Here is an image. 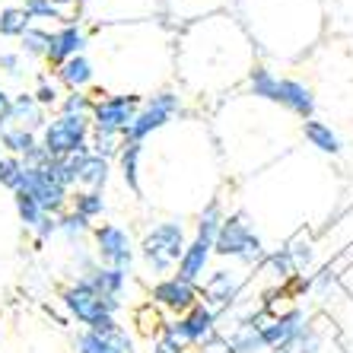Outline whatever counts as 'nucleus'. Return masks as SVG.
Here are the masks:
<instances>
[{"instance_id":"12","label":"nucleus","mask_w":353,"mask_h":353,"mask_svg":"<svg viewBox=\"0 0 353 353\" xmlns=\"http://www.w3.org/2000/svg\"><path fill=\"white\" fill-rule=\"evenodd\" d=\"M90 245L99 264L118 268V271H134L137 242H134V236L124 226H118V223H99V226H92Z\"/></svg>"},{"instance_id":"46","label":"nucleus","mask_w":353,"mask_h":353,"mask_svg":"<svg viewBox=\"0 0 353 353\" xmlns=\"http://www.w3.org/2000/svg\"><path fill=\"white\" fill-rule=\"evenodd\" d=\"M214 350H223V344H216V347H210V350H194V353H214Z\"/></svg>"},{"instance_id":"25","label":"nucleus","mask_w":353,"mask_h":353,"mask_svg":"<svg viewBox=\"0 0 353 353\" xmlns=\"http://www.w3.org/2000/svg\"><path fill=\"white\" fill-rule=\"evenodd\" d=\"M77 280H86L90 287H96L99 293L112 296V299H121L124 303V293L131 287V271H118V268H105V264H96L90 274H83Z\"/></svg>"},{"instance_id":"16","label":"nucleus","mask_w":353,"mask_h":353,"mask_svg":"<svg viewBox=\"0 0 353 353\" xmlns=\"http://www.w3.org/2000/svg\"><path fill=\"white\" fill-rule=\"evenodd\" d=\"M147 303H153L163 315L179 319V315L188 312L191 305L201 303V287H197V283H188V280L179 277V274H165V277L153 280Z\"/></svg>"},{"instance_id":"9","label":"nucleus","mask_w":353,"mask_h":353,"mask_svg":"<svg viewBox=\"0 0 353 353\" xmlns=\"http://www.w3.org/2000/svg\"><path fill=\"white\" fill-rule=\"evenodd\" d=\"M92 137V124L90 118L80 115H48L45 128L39 131V143L51 159H64L74 153H86Z\"/></svg>"},{"instance_id":"6","label":"nucleus","mask_w":353,"mask_h":353,"mask_svg":"<svg viewBox=\"0 0 353 353\" xmlns=\"http://www.w3.org/2000/svg\"><path fill=\"white\" fill-rule=\"evenodd\" d=\"M185 112H188V99H185V92H181L179 86H165V90L150 92V96L140 102L137 115H134L124 140L147 143V140H153L157 134H163L165 128H172V121L185 118Z\"/></svg>"},{"instance_id":"45","label":"nucleus","mask_w":353,"mask_h":353,"mask_svg":"<svg viewBox=\"0 0 353 353\" xmlns=\"http://www.w3.org/2000/svg\"><path fill=\"white\" fill-rule=\"evenodd\" d=\"M54 3H58L61 10H67V13H80V10L86 7L90 0H54Z\"/></svg>"},{"instance_id":"4","label":"nucleus","mask_w":353,"mask_h":353,"mask_svg":"<svg viewBox=\"0 0 353 353\" xmlns=\"http://www.w3.org/2000/svg\"><path fill=\"white\" fill-rule=\"evenodd\" d=\"M188 248V230L179 216H169V220L153 223L137 242V258L143 264V271L153 274V277H165V274H175L181 255Z\"/></svg>"},{"instance_id":"26","label":"nucleus","mask_w":353,"mask_h":353,"mask_svg":"<svg viewBox=\"0 0 353 353\" xmlns=\"http://www.w3.org/2000/svg\"><path fill=\"white\" fill-rule=\"evenodd\" d=\"M45 121H48V112H45V108L35 102L32 92H29V90L13 92L10 124H19V128H26V131H35V134H39L41 128H45Z\"/></svg>"},{"instance_id":"15","label":"nucleus","mask_w":353,"mask_h":353,"mask_svg":"<svg viewBox=\"0 0 353 353\" xmlns=\"http://www.w3.org/2000/svg\"><path fill=\"white\" fill-rule=\"evenodd\" d=\"M90 41H92V29L83 23L80 17L64 19L61 26L51 29L48 39V54H45V67H61L64 61L77 58V54H90Z\"/></svg>"},{"instance_id":"30","label":"nucleus","mask_w":353,"mask_h":353,"mask_svg":"<svg viewBox=\"0 0 353 353\" xmlns=\"http://www.w3.org/2000/svg\"><path fill=\"white\" fill-rule=\"evenodd\" d=\"M35 147H39V134L35 131H26L19 124H10V128L0 131V153H7V157L26 159Z\"/></svg>"},{"instance_id":"47","label":"nucleus","mask_w":353,"mask_h":353,"mask_svg":"<svg viewBox=\"0 0 353 353\" xmlns=\"http://www.w3.org/2000/svg\"><path fill=\"white\" fill-rule=\"evenodd\" d=\"M274 353H296V350H274Z\"/></svg>"},{"instance_id":"32","label":"nucleus","mask_w":353,"mask_h":353,"mask_svg":"<svg viewBox=\"0 0 353 353\" xmlns=\"http://www.w3.org/2000/svg\"><path fill=\"white\" fill-rule=\"evenodd\" d=\"M29 26H35V23L29 19L23 3H3L0 7V39L3 41H19Z\"/></svg>"},{"instance_id":"8","label":"nucleus","mask_w":353,"mask_h":353,"mask_svg":"<svg viewBox=\"0 0 353 353\" xmlns=\"http://www.w3.org/2000/svg\"><path fill=\"white\" fill-rule=\"evenodd\" d=\"M165 0H90L77 13L90 29L99 26H128V23H150L163 19Z\"/></svg>"},{"instance_id":"31","label":"nucleus","mask_w":353,"mask_h":353,"mask_svg":"<svg viewBox=\"0 0 353 353\" xmlns=\"http://www.w3.org/2000/svg\"><path fill=\"white\" fill-rule=\"evenodd\" d=\"M223 220H226V210H223L220 197H210L207 204H201L194 220V239H204V242H214L216 232H220Z\"/></svg>"},{"instance_id":"24","label":"nucleus","mask_w":353,"mask_h":353,"mask_svg":"<svg viewBox=\"0 0 353 353\" xmlns=\"http://www.w3.org/2000/svg\"><path fill=\"white\" fill-rule=\"evenodd\" d=\"M303 140L315 150V153H321V157H341V153H344L341 134H337L328 121H321V118L303 121Z\"/></svg>"},{"instance_id":"20","label":"nucleus","mask_w":353,"mask_h":353,"mask_svg":"<svg viewBox=\"0 0 353 353\" xmlns=\"http://www.w3.org/2000/svg\"><path fill=\"white\" fill-rule=\"evenodd\" d=\"M74 353H137V337L124 325L112 331L83 328L74 341Z\"/></svg>"},{"instance_id":"23","label":"nucleus","mask_w":353,"mask_h":353,"mask_svg":"<svg viewBox=\"0 0 353 353\" xmlns=\"http://www.w3.org/2000/svg\"><path fill=\"white\" fill-rule=\"evenodd\" d=\"M51 74H54V80L61 83L64 92H70V90L92 92V86H96V64H92L90 54H77V58L64 61L61 67H54Z\"/></svg>"},{"instance_id":"44","label":"nucleus","mask_w":353,"mask_h":353,"mask_svg":"<svg viewBox=\"0 0 353 353\" xmlns=\"http://www.w3.org/2000/svg\"><path fill=\"white\" fill-rule=\"evenodd\" d=\"M10 108H13V92L0 83V131L10 128Z\"/></svg>"},{"instance_id":"17","label":"nucleus","mask_w":353,"mask_h":353,"mask_svg":"<svg viewBox=\"0 0 353 353\" xmlns=\"http://www.w3.org/2000/svg\"><path fill=\"white\" fill-rule=\"evenodd\" d=\"M305 325H309V315H305L299 305H290L283 312L268 315V321L261 325V341H264V347H268V353L293 350L299 334L305 331Z\"/></svg>"},{"instance_id":"37","label":"nucleus","mask_w":353,"mask_h":353,"mask_svg":"<svg viewBox=\"0 0 353 353\" xmlns=\"http://www.w3.org/2000/svg\"><path fill=\"white\" fill-rule=\"evenodd\" d=\"M134 321H137V331L147 337V341H157V337L165 331V325H169V319H165V315L159 312L153 303L140 305L137 312H134Z\"/></svg>"},{"instance_id":"40","label":"nucleus","mask_w":353,"mask_h":353,"mask_svg":"<svg viewBox=\"0 0 353 353\" xmlns=\"http://www.w3.org/2000/svg\"><path fill=\"white\" fill-rule=\"evenodd\" d=\"M23 172H26L23 159L0 153V188H7L10 194H13V191H19V185H23Z\"/></svg>"},{"instance_id":"35","label":"nucleus","mask_w":353,"mask_h":353,"mask_svg":"<svg viewBox=\"0 0 353 353\" xmlns=\"http://www.w3.org/2000/svg\"><path fill=\"white\" fill-rule=\"evenodd\" d=\"M58 236L64 239L67 245H83L92 236V223L77 216L74 210H64V214H58Z\"/></svg>"},{"instance_id":"22","label":"nucleus","mask_w":353,"mask_h":353,"mask_svg":"<svg viewBox=\"0 0 353 353\" xmlns=\"http://www.w3.org/2000/svg\"><path fill=\"white\" fill-rule=\"evenodd\" d=\"M210 261H214V242H204V239H188V248H185V255H181L175 274H179V277H185L188 283H197V287H201V280L210 274Z\"/></svg>"},{"instance_id":"34","label":"nucleus","mask_w":353,"mask_h":353,"mask_svg":"<svg viewBox=\"0 0 353 353\" xmlns=\"http://www.w3.org/2000/svg\"><path fill=\"white\" fill-rule=\"evenodd\" d=\"M23 10L29 13V19H32L35 26H61L64 19L77 17V13H67V10H61L54 0H23Z\"/></svg>"},{"instance_id":"14","label":"nucleus","mask_w":353,"mask_h":353,"mask_svg":"<svg viewBox=\"0 0 353 353\" xmlns=\"http://www.w3.org/2000/svg\"><path fill=\"white\" fill-rule=\"evenodd\" d=\"M48 163H51V159H48ZM48 163H45V165H26L19 191H26L29 197H35L45 214L58 216V214H64L67 207H70V188H67L58 175L51 172Z\"/></svg>"},{"instance_id":"28","label":"nucleus","mask_w":353,"mask_h":353,"mask_svg":"<svg viewBox=\"0 0 353 353\" xmlns=\"http://www.w3.org/2000/svg\"><path fill=\"white\" fill-rule=\"evenodd\" d=\"M77 216H83L86 223H96L108 214V201H105V191H90V188H74L70 191V207Z\"/></svg>"},{"instance_id":"19","label":"nucleus","mask_w":353,"mask_h":353,"mask_svg":"<svg viewBox=\"0 0 353 353\" xmlns=\"http://www.w3.org/2000/svg\"><path fill=\"white\" fill-rule=\"evenodd\" d=\"M230 10H232V0H165L163 23H169L172 29H181V26L220 17V13H230Z\"/></svg>"},{"instance_id":"38","label":"nucleus","mask_w":353,"mask_h":353,"mask_svg":"<svg viewBox=\"0 0 353 353\" xmlns=\"http://www.w3.org/2000/svg\"><path fill=\"white\" fill-rule=\"evenodd\" d=\"M13 210H17V220L23 223V230H29V232H32L35 226L48 216L45 210H41L39 201H35V197H29L26 191H13Z\"/></svg>"},{"instance_id":"5","label":"nucleus","mask_w":353,"mask_h":353,"mask_svg":"<svg viewBox=\"0 0 353 353\" xmlns=\"http://www.w3.org/2000/svg\"><path fill=\"white\" fill-rule=\"evenodd\" d=\"M61 305H64L67 319H74L77 325L92 331H112L118 328V312L124 309L121 299H112V296L99 293L96 287H90L86 280H70L61 290Z\"/></svg>"},{"instance_id":"3","label":"nucleus","mask_w":353,"mask_h":353,"mask_svg":"<svg viewBox=\"0 0 353 353\" xmlns=\"http://www.w3.org/2000/svg\"><path fill=\"white\" fill-rule=\"evenodd\" d=\"M230 13L268 61H299L325 32L321 0H232Z\"/></svg>"},{"instance_id":"2","label":"nucleus","mask_w":353,"mask_h":353,"mask_svg":"<svg viewBox=\"0 0 353 353\" xmlns=\"http://www.w3.org/2000/svg\"><path fill=\"white\" fill-rule=\"evenodd\" d=\"M90 51H96V90L134 92L147 99L175 80V29L163 19L92 29Z\"/></svg>"},{"instance_id":"33","label":"nucleus","mask_w":353,"mask_h":353,"mask_svg":"<svg viewBox=\"0 0 353 353\" xmlns=\"http://www.w3.org/2000/svg\"><path fill=\"white\" fill-rule=\"evenodd\" d=\"M48 39H51L48 26H29V29L23 32V39L17 41V51L23 54L26 61H41V64H45V54H48Z\"/></svg>"},{"instance_id":"27","label":"nucleus","mask_w":353,"mask_h":353,"mask_svg":"<svg viewBox=\"0 0 353 353\" xmlns=\"http://www.w3.org/2000/svg\"><path fill=\"white\" fill-rule=\"evenodd\" d=\"M115 175V163L105 157H96V153H86L83 157V165H80V181H77V188H90V191H105L108 181Z\"/></svg>"},{"instance_id":"10","label":"nucleus","mask_w":353,"mask_h":353,"mask_svg":"<svg viewBox=\"0 0 353 353\" xmlns=\"http://www.w3.org/2000/svg\"><path fill=\"white\" fill-rule=\"evenodd\" d=\"M143 99L134 96V92H102V96L92 99V112H90V124L96 134H112V137H121L128 134L134 115Z\"/></svg>"},{"instance_id":"21","label":"nucleus","mask_w":353,"mask_h":353,"mask_svg":"<svg viewBox=\"0 0 353 353\" xmlns=\"http://www.w3.org/2000/svg\"><path fill=\"white\" fill-rule=\"evenodd\" d=\"M143 157H147V143H131V140H124L115 157L118 175L134 197L143 194Z\"/></svg>"},{"instance_id":"41","label":"nucleus","mask_w":353,"mask_h":353,"mask_svg":"<svg viewBox=\"0 0 353 353\" xmlns=\"http://www.w3.org/2000/svg\"><path fill=\"white\" fill-rule=\"evenodd\" d=\"M121 143H124V140L121 137H112V134H96V131H92V137H90V150H92V153H96V157L112 159V163H115Z\"/></svg>"},{"instance_id":"42","label":"nucleus","mask_w":353,"mask_h":353,"mask_svg":"<svg viewBox=\"0 0 353 353\" xmlns=\"http://www.w3.org/2000/svg\"><path fill=\"white\" fill-rule=\"evenodd\" d=\"M0 77H7V80L26 77V58L19 51H0Z\"/></svg>"},{"instance_id":"36","label":"nucleus","mask_w":353,"mask_h":353,"mask_svg":"<svg viewBox=\"0 0 353 353\" xmlns=\"http://www.w3.org/2000/svg\"><path fill=\"white\" fill-rule=\"evenodd\" d=\"M29 92H32V99L48 112V115L58 112V102H61V96H64V90H61V83L54 80V74H41Z\"/></svg>"},{"instance_id":"11","label":"nucleus","mask_w":353,"mask_h":353,"mask_svg":"<svg viewBox=\"0 0 353 353\" xmlns=\"http://www.w3.org/2000/svg\"><path fill=\"white\" fill-rule=\"evenodd\" d=\"M252 274L245 268H210L204 280H201V303H207L214 312L226 315L230 309H236L242 293L252 283Z\"/></svg>"},{"instance_id":"18","label":"nucleus","mask_w":353,"mask_h":353,"mask_svg":"<svg viewBox=\"0 0 353 353\" xmlns=\"http://www.w3.org/2000/svg\"><path fill=\"white\" fill-rule=\"evenodd\" d=\"M274 108L287 112L290 118H299V121H309L315 118V108H319V99H315V90L299 77H283L280 74L277 92H274Z\"/></svg>"},{"instance_id":"39","label":"nucleus","mask_w":353,"mask_h":353,"mask_svg":"<svg viewBox=\"0 0 353 353\" xmlns=\"http://www.w3.org/2000/svg\"><path fill=\"white\" fill-rule=\"evenodd\" d=\"M92 92H83V90H70L61 96L58 102V115H80V118H90L92 112Z\"/></svg>"},{"instance_id":"1","label":"nucleus","mask_w":353,"mask_h":353,"mask_svg":"<svg viewBox=\"0 0 353 353\" xmlns=\"http://www.w3.org/2000/svg\"><path fill=\"white\" fill-rule=\"evenodd\" d=\"M258 51L232 13L175 29V80L191 102H216L242 90Z\"/></svg>"},{"instance_id":"13","label":"nucleus","mask_w":353,"mask_h":353,"mask_svg":"<svg viewBox=\"0 0 353 353\" xmlns=\"http://www.w3.org/2000/svg\"><path fill=\"white\" fill-rule=\"evenodd\" d=\"M169 328L175 331V337L185 347L210 350V347L220 344V312H214L207 303H197L185 315L169 319Z\"/></svg>"},{"instance_id":"7","label":"nucleus","mask_w":353,"mask_h":353,"mask_svg":"<svg viewBox=\"0 0 353 353\" xmlns=\"http://www.w3.org/2000/svg\"><path fill=\"white\" fill-rule=\"evenodd\" d=\"M214 258L223 261H236L239 268L245 271H255L264 258V242L261 232L255 230V223L245 210H236V214H226L220 232L214 239Z\"/></svg>"},{"instance_id":"29","label":"nucleus","mask_w":353,"mask_h":353,"mask_svg":"<svg viewBox=\"0 0 353 353\" xmlns=\"http://www.w3.org/2000/svg\"><path fill=\"white\" fill-rule=\"evenodd\" d=\"M258 271L271 280L274 287H287L290 280L296 277V264H293V258H290L287 248H274V252H264Z\"/></svg>"},{"instance_id":"43","label":"nucleus","mask_w":353,"mask_h":353,"mask_svg":"<svg viewBox=\"0 0 353 353\" xmlns=\"http://www.w3.org/2000/svg\"><path fill=\"white\" fill-rule=\"evenodd\" d=\"M32 236H35V242H51V239L58 236V216H45V220L39 223V226H35L32 230Z\"/></svg>"}]
</instances>
